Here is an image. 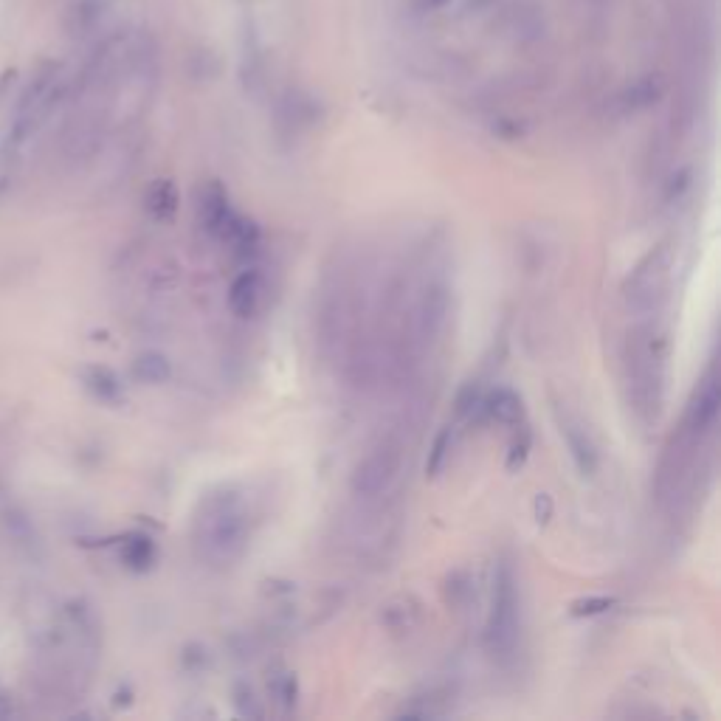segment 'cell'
Segmentation results:
<instances>
[{
	"instance_id": "6da1fadb",
	"label": "cell",
	"mask_w": 721,
	"mask_h": 721,
	"mask_svg": "<svg viewBox=\"0 0 721 721\" xmlns=\"http://www.w3.org/2000/svg\"><path fill=\"white\" fill-rule=\"evenodd\" d=\"M99 651L91 612L79 603L65 606L43 631L34 651V685L46 699H74L85 691Z\"/></svg>"
},
{
	"instance_id": "cb8c5ba5",
	"label": "cell",
	"mask_w": 721,
	"mask_h": 721,
	"mask_svg": "<svg viewBox=\"0 0 721 721\" xmlns=\"http://www.w3.org/2000/svg\"><path fill=\"white\" fill-rule=\"evenodd\" d=\"M612 606L614 598H586L578 600V603L572 606V614H575V617H595V614L609 612Z\"/></svg>"
},
{
	"instance_id": "5b68a950",
	"label": "cell",
	"mask_w": 721,
	"mask_h": 721,
	"mask_svg": "<svg viewBox=\"0 0 721 721\" xmlns=\"http://www.w3.org/2000/svg\"><path fill=\"white\" fill-rule=\"evenodd\" d=\"M522 634V598H519V578L513 564L502 558L493 572V600L488 612L485 643L496 660L507 662L516 654Z\"/></svg>"
},
{
	"instance_id": "2e32d148",
	"label": "cell",
	"mask_w": 721,
	"mask_h": 721,
	"mask_svg": "<svg viewBox=\"0 0 721 721\" xmlns=\"http://www.w3.org/2000/svg\"><path fill=\"white\" fill-rule=\"evenodd\" d=\"M381 620H384L389 631H395V634L412 631L417 626V620H420V606H417L412 598L403 595V598H395L392 603H386Z\"/></svg>"
},
{
	"instance_id": "484cf974",
	"label": "cell",
	"mask_w": 721,
	"mask_h": 721,
	"mask_svg": "<svg viewBox=\"0 0 721 721\" xmlns=\"http://www.w3.org/2000/svg\"><path fill=\"white\" fill-rule=\"evenodd\" d=\"M448 0H415L417 15H434V12H443Z\"/></svg>"
},
{
	"instance_id": "5bb4252c",
	"label": "cell",
	"mask_w": 721,
	"mask_h": 721,
	"mask_svg": "<svg viewBox=\"0 0 721 721\" xmlns=\"http://www.w3.org/2000/svg\"><path fill=\"white\" fill-rule=\"evenodd\" d=\"M479 415L491 417V420L505 423V426H516V423H522L524 417L522 398H519L513 389H496L493 395H485V398H482Z\"/></svg>"
},
{
	"instance_id": "7c38bea8",
	"label": "cell",
	"mask_w": 721,
	"mask_h": 721,
	"mask_svg": "<svg viewBox=\"0 0 721 721\" xmlns=\"http://www.w3.org/2000/svg\"><path fill=\"white\" fill-rule=\"evenodd\" d=\"M262 302V279L257 271H240L229 288V307L237 319H251Z\"/></svg>"
},
{
	"instance_id": "ffe728a7",
	"label": "cell",
	"mask_w": 721,
	"mask_h": 721,
	"mask_svg": "<svg viewBox=\"0 0 721 721\" xmlns=\"http://www.w3.org/2000/svg\"><path fill=\"white\" fill-rule=\"evenodd\" d=\"M451 445H454V429L451 426H445L437 437H434V445H431L429 451V460H426V474L429 476H437L440 471L445 468V460H448V451H451Z\"/></svg>"
},
{
	"instance_id": "52a82bcc",
	"label": "cell",
	"mask_w": 721,
	"mask_h": 721,
	"mask_svg": "<svg viewBox=\"0 0 721 721\" xmlns=\"http://www.w3.org/2000/svg\"><path fill=\"white\" fill-rule=\"evenodd\" d=\"M668 254L665 248H657L645 257L626 282V302L631 313L637 316H654L668 296Z\"/></svg>"
},
{
	"instance_id": "44dd1931",
	"label": "cell",
	"mask_w": 721,
	"mask_h": 721,
	"mask_svg": "<svg viewBox=\"0 0 721 721\" xmlns=\"http://www.w3.org/2000/svg\"><path fill=\"white\" fill-rule=\"evenodd\" d=\"M271 693L277 699V705L282 707H293L296 705V679L288 671H282L271 679Z\"/></svg>"
},
{
	"instance_id": "9a60e30c",
	"label": "cell",
	"mask_w": 721,
	"mask_h": 721,
	"mask_svg": "<svg viewBox=\"0 0 721 721\" xmlns=\"http://www.w3.org/2000/svg\"><path fill=\"white\" fill-rule=\"evenodd\" d=\"M133 378L147 386L167 384L169 378H172V364H169L167 355L153 353V350H150V353H141L136 355V361H133Z\"/></svg>"
},
{
	"instance_id": "ba28073f",
	"label": "cell",
	"mask_w": 721,
	"mask_h": 721,
	"mask_svg": "<svg viewBox=\"0 0 721 721\" xmlns=\"http://www.w3.org/2000/svg\"><path fill=\"white\" fill-rule=\"evenodd\" d=\"M448 305H451V296H448V285H445L443 279L426 282L415 310V330L420 341L431 344V341L440 338V333L445 330V322H448Z\"/></svg>"
},
{
	"instance_id": "9c48e42d",
	"label": "cell",
	"mask_w": 721,
	"mask_h": 721,
	"mask_svg": "<svg viewBox=\"0 0 721 721\" xmlns=\"http://www.w3.org/2000/svg\"><path fill=\"white\" fill-rule=\"evenodd\" d=\"M716 420H719V381H716V372H707V378L693 395L682 426L699 437H710L716 429Z\"/></svg>"
},
{
	"instance_id": "d4e9b609",
	"label": "cell",
	"mask_w": 721,
	"mask_h": 721,
	"mask_svg": "<svg viewBox=\"0 0 721 721\" xmlns=\"http://www.w3.org/2000/svg\"><path fill=\"white\" fill-rule=\"evenodd\" d=\"M527 451H530V429H524L522 426V437L516 440V443L510 445V457H507V468L513 471V468H519L524 460H527Z\"/></svg>"
},
{
	"instance_id": "ac0fdd59",
	"label": "cell",
	"mask_w": 721,
	"mask_h": 721,
	"mask_svg": "<svg viewBox=\"0 0 721 721\" xmlns=\"http://www.w3.org/2000/svg\"><path fill=\"white\" fill-rule=\"evenodd\" d=\"M85 386L105 403H119L122 400V384H119V378L108 367L85 369Z\"/></svg>"
},
{
	"instance_id": "7a4b0ae2",
	"label": "cell",
	"mask_w": 721,
	"mask_h": 721,
	"mask_svg": "<svg viewBox=\"0 0 721 721\" xmlns=\"http://www.w3.org/2000/svg\"><path fill=\"white\" fill-rule=\"evenodd\" d=\"M198 555L212 567H229L248 547V510L231 488L203 496L192 524Z\"/></svg>"
},
{
	"instance_id": "603a6c76",
	"label": "cell",
	"mask_w": 721,
	"mask_h": 721,
	"mask_svg": "<svg viewBox=\"0 0 721 721\" xmlns=\"http://www.w3.org/2000/svg\"><path fill=\"white\" fill-rule=\"evenodd\" d=\"M234 705H237L240 716H254V719L262 716V707L257 705V696H254V691L248 685H237L234 688Z\"/></svg>"
},
{
	"instance_id": "e0dca14e",
	"label": "cell",
	"mask_w": 721,
	"mask_h": 721,
	"mask_svg": "<svg viewBox=\"0 0 721 721\" xmlns=\"http://www.w3.org/2000/svg\"><path fill=\"white\" fill-rule=\"evenodd\" d=\"M147 212L155 217V220H161V223H167L175 217L178 212V192H175V186L169 184V181H155L150 186V192H147Z\"/></svg>"
},
{
	"instance_id": "8992f818",
	"label": "cell",
	"mask_w": 721,
	"mask_h": 721,
	"mask_svg": "<svg viewBox=\"0 0 721 721\" xmlns=\"http://www.w3.org/2000/svg\"><path fill=\"white\" fill-rule=\"evenodd\" d=\"M400 465H403V448H400L398 440H392V437L381 440L364 460L355 465L350 488L364 502L381 499L398 482Z\"/></svg>"
},
{
	"instance_id": "30bf717a",
	"label": "cell",
	"mask_w": 721,
	"mask_h": 721,
	"mask_svg": "<svg viewBox=\"0 0 721 721\" xmlns=\"http://www.w3.org/2000/svg\"><path fill=\"white\" fill-rule=\"evenodd\" d=\"M198 217H200V226H203V231H206L209 237H215V240H223V237H226V231H229V226L234 223L237 212L231 209L229 195H226L223 186L209 184L203 192H200Z\"/></svg>"
},
{
	"instance_id": "277c9868",
	"label": "cell",
	"mask_w": 721,
	"mask_h": 721,
	"mask_svg": "<svg viewBox=\"0 0 721 721\" xmlns=\"http://www.w3.org/2000/svg\"><path fill=\"white\" fill-rule=\"evenodd\" d=\"M68 82L62 77L60 62H43L37 68V74L31 77L29 88L23 91L20 102L15 108V119H12V130L6 139V150H17L48 122V116L68 96Z\"/></svg>"
},
{
	"instance_id": "d6986e66",
	"label": "cell",
	"mask_w": 721,
	"mask_h": 721,
	"mask_svg": "<svg viewBox=\"0 0 721 721\" xmlns=\"http://www.w3.org/2000/svg\"><path fill=\"white\" fill-rule=\"evenodd\" d=\"M122 561L127 569H136V572H144V569L153 567L155 561V544L150 536H130L122 544Z\"/></svg>"
},
{
	"instance_id": "3957f363",
	"label": "cell",
	"mask_w": 721,
	"mask_h": 721,
	"mask_svg": "<svg viewBox=\"0 0 721 721\" xmlns=\"http://www.w3.org/2000/svg\"><path fill=\"white\" fill-rule=\"evenodd\" d=\"M629 364V389L634 409L643 420H657L665 389V336L651 322L634 327L626 350Z\"/></svg>"
},
{
	"instance_id": "4fadbf2b",
	"label": "cell",
	"mask_w": 721,
	"mask_h": 721,
	"mask_svg": "<svg viewBox=\"0 0 721 721\" xmlns=\"http://www.w3.org/2000/svg\"><path fill=\"white\" fill-rule=\"evenodd\" d=\"M108 12L110 0H74L65 15V31L71 37H91L105 23Z\"/></svg>"
},
{
	"instance_id": "8fae6325",
	"label": "cell",
	"mask_w": 721,
	"mask_h": 721,
	"mask_svg": "<svg viewBox=\"0 0 721 721\" xmlns=\"http://www.w3.org/2000/svg\"><path fill=\"white\" fill-rule=\"evenodd\" d=\"M558 423H561V437L567 440V448L569 454H572L575 468H578V474L595 476V471H598V448L592 443L589 431L583 429L581 420L572 415H561Z\"/></svg>"
},
{
	"instance_id": "4316f807",
	"label": "cell",
	"mask_w": 721,
	"mask_h": 721,
	"mask_svg": "<svg viewBox=\"0 0 721 721\" xmlns=\"http://www.w3.org/2000/svg\"><path fill=\"white\" fill-rule=\"evenodd\" d=\"M536 516L538 522H547V519L553 516V499H550L547 493H541L536 499Z\"/></svg>"
},
{
	"instance_id": "7402d4cb",
	"label": "cell",
	"mask_w": 721,
	"mask_h": 721,
	"mask_svg": "<svg viewBox=\"0 0 721 721\" xmlns=\"http://www.w3.org/2000/svg\"><path fill=\"white\" fill-rule=\"evenodd\" d=\"M660 96V85L654 79H640L634 88H629V105L631 108H648L651 102H657Z\"/></svg>"
}]
</instances>
